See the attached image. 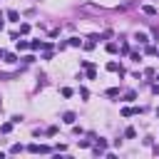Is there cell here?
I'll list each match as a JSON object with an SVG mask.
<instances>
[{
    "instance_id": "6da1fadb",
    "label": "cell",
    "mask_w": 159,
    "mask_h": 159,
    "mask_svg": "<svg viewBox=\"0 0 159 159\" xmlns=\"http://www.w3.org/2000/svg\"><path fill=\"white\" fill-rule=\"evenodd\" d=\"M27 149H30L32 154H47V152H50V147H42V144H30Z\"/></svg>"
},
{
    "instance_id": "7a4b0ae2",
    "label": "cell",
    "mask_w": 159,
    "mask_h": 159,
    "mask_svg": "<svg viewBox=\"0 0 159 159\" xmlns=\"http://www.w3.org/2000/svg\"><path fill=\"white\" fill-rule=\"evenodd\" d=\"M142 107H124L122 109V117H132V114H139Z\"/></svg>"
},
{
    "instance_id": "3957f363",
    "label": "cell",
    "mask_w": 159,
    "mask_h": 159,
    "mask_svg": "<svg viewBox=\"0 0 159 159\" xmlns=\"http://www.w3.org/2000/svg\"><path fill=\"white\" fill-rule=\"evenodd\" d=\"M75 119H77L75 112H65V114H62V122H65V124H75Z\"/></svg>"
},
{
    "instance_id": "277c9868",
    "label": "cell",
    "mask_w": 159,
    "mask_h": 159,
    "mask_svg": "<svg viewBox=\"0 0 159 159\" xmlns=\"http://www.w3.org/2000/svg\"><path fill=\"white\" fill-rule=\"evenodd\" d=\"M8 18L12 20V23H20V12L18 10H8Z\"/></svg>"
},
{
    "instance_id": "5b68a950",
    "label": "cell",
    "mask_w": 159,
    "mask_h": 159,
    "mask_svg": "<svg viewBox=\"0 0 159 159\" xmlns=\"http://www.w3.org/2000/svg\"><path fill=\"white\" fill-rule=\"evenodd\" d=\"M134 40H137V42H142V45H144V42H147V40H149V37H147V35H144V32H134Z\"/></svg>"
},
{
    "instance_id": "8992f818",
    "label": "cell",
    "mask_w": 159,
    "mask_h": 159,
    "mask_svg": "<svg viewBox=\"0 0 159 159\" xmlns=\"http://www.w3.org/2000/svg\"><path fill=\"white\" fill-rule=\"evenodd\" d=\"M107 70H109V72H119V70H122V67H119V65H117V62H107Z\"/></svg>"
},
{
    "instance_id": "52a82bcc",
    "label": "cell",
    "mask_w": 159,
    "mask_h": 159,
    "mask_svg": "<svg viewBox=\"0 0 159 159\" xmlns=\"http://www.w3.org/2000/svg\"><path fill=\"white\" fill-rule=\"evenodd\" d=\"M137 100V92H132V89H129L127 95H124V102H134Z\"/></svg>"
},
{
    "instance_id": "ba28073f",
    "label": "cell",
    "mask_w": 159,
    "mask_h": 159,
    "mask_svg": "<svg viewBox=\"0 0 159 159\" xmlns=\"http://www.w3.org/2000/svg\"><path fill=\"white\" fill-rule=\"evenodd\" d=\"M124 137H129V139H134V137H137L134 127H127V129H124Z\"/></svg>"
},
{
    "instance_id": "9c48e42d",
    "label": "cell",
    "mask_w": 159,
    "mask_h": 159,
    "mask_svg": "<svg viewBox=\"0 0 159 159\" xmlns=\"http://www.w3.org/2000/svg\"><path fill=\"white\" fill-rule=\"evenodd\" d=\"M3 57H5V62H10V65H12V62H18V55H12V52H8V55H3Z\"/></svg>"
},
{
    "instance_id": "30bf717a",
    "label": "cell",
    "mask_w": 159,
    "mask_h": 159,
    "mask_svg": "<svg viewBox=\"0 0 159 159\" xmlns=\"http://www.w3.org/2000/svg\"><path fill=\"white\" fill-rule=\"evenodd\" d=\"M87 77H89V80H95V77H97V70H95V67H92V65H89V67H87Z\"/></svg>"
},
{
    "instance_id": "8fae6325",
    "label": "cell",
    "mask_w": 159,
    "mask_h": 159,
    "mask_svg": "<svg viewBox=\"0 0 159 159\" xmlns=\"http://www.w3.org/2000/svg\"><path fill=\"white\" fill-rule=\"evenodd\" d=\"M27 47H30L27 40H18V50H27Z\"/></svg>"
},
{
    "instance_id": "7c38bea8",
    "label": "cell",
    "mask_w": 159,
    "mask_h": 159,
    "mask_svg": "<svg viewBox=\"0 0 159 159\" xmlns=\"http://www.w3.org/2000/svg\"><path fill=\"white\" fill-rule=\"evenodd\" d=\"M67 45H72V47H80V45H82V40H80V37H70V42H67Z\"/></svg>"
},
{
    "instance_id": "4fadbf2b",
    "label": "cell",
    "mask_w": 159,
    "mask_h": 159,
    "mask_svg": "<svg viewBox=\"0 0 159 159\" xmlns=\"http://www.w3.org/2000/svg\"><path fill=\"white\" fill-rule=\"evenodd\" d=\"M144 12H147V15H157V10L154 8H152V5H144V8H142Z\"/></svg>"
},
{
    "instance_id": "5bb4252c",
    "label": "cell",
    "mask_w": 159,
    "mask_h": 159,
    "mask_svg": "<svg viewBox=\"0 0 159 159\" xmlns=\"http://www.w3.org/2000/svg\"><path fill=\"white\" fill-rule=\"evenodd\" d=\"M62 97H72V89L70 87H62Z\"/></svg>"
},
{
    "instance_id": "9a60e30c",
    "label": "cell",
    "mask_w": 159,
    "mask_h": 159,
    "mask_svg": "<svg viewBox=\"0 0 159 159\" xmlns=\"http://www.w3.org/2000/svg\"><path fill=\"white\" fill-rule=\"evenodd\" d=\"M117 95H119V89H114V87L107 89V97H117Z\"/></svg>"
},
{
    "instance_id": "2e32d148",
    "label": "cell",
    "mask_w": 159,
    "mask_h": 159,
    "mask_svg": "<svg viewBox=\"0 0 159 159\" xmlns=\"http://www.w3.org/2000/svg\"><path fill=\"white\" fill-rule=\"evenodd\" d=\"M20 32H23V35H27V32H30V25L23 23V25H20Z\"/></svg>"
},
{
    "instance_id": "e0dca14e",
    "label": "cell",
    "mask_w": 159,
    "mask_h": 159,
    "mask_svg": "<svg viewBox=\"0 0 159 159\" xmlns=\"http://www.w3.org/2000/svg\"><path fill=\"white\" fill-rule=\"evenodd\" d=\"M10 152H12V154H20V152H23V147H20V144H12Z\"/></svg>"
},
{
    "instance_id": "ac0fdd59",
    "label": "cell",
    "mask_w": 159,
    "mask_h": 159,
    "mask_svg": "<svg viewBox=\"0 0 159 159\" xmlns=\"http://www.w3.org/2000/svg\"><path fill=\"white\" fill-rule=\"evenodd\" d=\"M12 124H20V122H23V114H15V117H12V119H10Z\"/></svg>"
},
{
    "instance_id": "d6986e66",
    "label": "cell",
    "mask_w": 159,
    "mask_h": 159,
    "mask_svg": "<svg viewBox=\"0 0 159 159\" xmlns=\"http://www.w3.org/2000/svg\"><path fill=\"white\" fill-rule=\"evenodd\" d=\"M152 92H154V95H159V82H157V85H152Z\"/></svg>"
},
{
    "instance_id": "ffe728a7",
    "label": "cell",
    "mask_w": 159,
    "mask_h": 159,
    "mask_svg": "<svg viewBox=\"0 0 159 159\" xmlns=\"http://www.w3.org/2000/svg\"><path fill=\"white\" fill-rule=\"evenodd\" d=\"M0 30H3V20H0Z\"/></svg>"
},
{
    "instance_id": "44dd1931",
    "label": "cell",
    "mask_w": 159,
    "mask_h": 159,
    "mask_svg": "<svg viewBox=\"0 0 159 159\" xmlns=\"http://www.w3.org/2000/svg\"><path fill=\"white\" fill-rule=\"evenodd\" d=\"M157 55H159V50H157Z\"/></svg>"
}]
</instances>
